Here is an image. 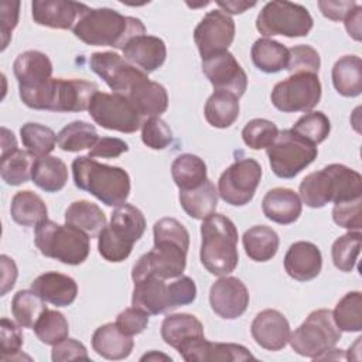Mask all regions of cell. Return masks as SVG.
I'll list each match as a JSON object with an SVG mask.
<instances>
[{"instance_id": "6da1fadb", "label": "cell", "mask_w": 362, "mask_h": 362, "mask_svg": "<svg viewBox=\"0 0 362 362\" xmlns=\"http://www.w3.org/2000/svg\"><path fill=\"white\" fill-rule=\"evenodd\" d=\"M154 246L139 257L132 270V279L153 274L163 280L175 279L187 266L189 233L175 218H161L153 226Z\"/></svg>"}, {"instance_id": "7a4b0ae2", "label": "cell", "mask_w": 362, "mask_h": 362, "mask_svg": "<svg viewBox=\"0 0 362 362\" xmlns=\"http://www.w3.org/2000/svg\"><path fill=\"white\" fill-rule=\"evenodd\" d=\"M72 31L76 38L88 45L123 49L130 40L146 34V27L140 18L123 16L109 7H100L89 8Z\"/></svg>"}, {"instance_id": "3957f363", "label": "cell", "mask_w": 362, "mask_h": 362, "mask_svg": "<svg viewBox=\"0 0 362 362\" xmlns=\"http://www.w3.org/2000/svg\"><path fill=\"white\" fill-rule=\"evenodd\" d=\"M298 194L300 199L310 208L356 199L362 197V177L344 164H329L305 175L300 182Z\"/></svg>"}, {"instance_id": "277c9868", "label": "cell", "mask_w": 362, "mask_h": 362, "mask_svg": "<svg viewBox=\"0 0 362 362\" xmlns=\"http://www.w3.org/2000/svg\"><path fill=\"white\" fill-rule=\"evenodd\" d=\"M99 90L95 82L83 79L51 78L33 89H18L23 103L35 110L83 112L88 110L92 96Z\"/></svg>"}, {"instance_id": "5b68a950", "label": "cell", "mask_w": 362, "mask_h": 362, "mask_svg": "<svg viewBox=\"0 0 362 362\" xmlns=\"http://www.w3.org/2000/svg\"><path fill=\"white\" fill-rule=\"evenodd\" d=\"M74 184L98 198L107 206L126 204L130 195V177L120 167L102 164L88 156H79L72 161Z\"/></svg>"}, {"instance_id": "8992f818", "label": "cell", "mask_w": 362, "mask_h": 362, "mask_svg": "<svg viewBox=\"0 0 362 362\" xmlns=\"http://www.w3.org/2000/svg\"><path fill=\"white\" fill-rule=\"evenodd\" d=\"M199 257L202 266L214 276H226L236 269L238 229L228 216L214 212L202 219Z\"/></svg>"}, {"instance_id": "52a82bcc", "label": "cell", "mask_w": 362, "mask_h": 362, "mask_svg": "<svg viewBox=\"0 0 362 362\" xmlns=\"http://www.w3.org/2000/svg\"><path fill=\"white\" fill-rule=\"evenodd\" d=\"M144 230L146 219L139 208L130 204L116 206L109 225L98 236L99 255L112 263L126 260Z\"/></svg>"}, {"instance_id": "ba28073f", "label": "cell", "mask_w": 362, "mask_h": 362, "mask_svg": "<svg viewBox=\"0 0 362 362\" xmlns=\"http://www.w3.org/2000/svg\"><path fill=\"white\" fill-rule=\"evenodd\" d=\"M89 239L85 232L68 223L45 219L35 226L34 242L41 255L69 266H78L88 259Z\"/></svg>"}, {"instance_id": "9c48e42d", "label": "cell", "mask_w": 362, "mask_h": 362, "mask_svg": "<svg viewBox=\"0 0 362 362\" xmlns=\"http://www.w3.org/2000/svg\"><path fill=\"white\" fill-rule=\"evenodd\" d=\"M339 339L341 331L332 318V311L320 308L310 313L304 322L290 334L288 342L296 354L320 359L325 352L335 348Z\"/></svg>"}, {"instance_id": "30bf717a", "label": "cell", "mask_w": 362, "mask_h": 362, "mask_svg": "<svg viewBox=\"0 0 362 362\" xmlns=\"http://www.w3.org/2000/svg\"><path fill=\"white\" fill-rule=\"evenodd\" d=\"M313 24L310 11L304 6L290 1H269L256 18V28L266 38L273 35L305 37Z\"/></svg>"}, {"instance_id": "8fae6325", "label": "cell", "mask_w": 362, "mask_h": 362, "mask_svg": "<svg viewBox=\"0 0 362 362\" xmlns=\"http://www.w3.org/2000/svg\"><path fill=\"white\" fill-rule=\"evenodd\" d=\"M266 153L274 175L294 178L317 158L318 150L317 146L305 141L291 129H286L279 132L273 144L266 148Z\"/></svg>"}, {"instance_id": "7c38bea8", "label": "cell", "mask_w": 362, "mask_h": 362, "mask_svg": "<svg viewBox=\"0 0 362 362\" xmlns=\"http://www.w3.org/2000/svg\"><path fill=\"white\" fill-rule=\"evenodd\" d=\"M88 112L96 124L107 130L134 133L143 124L141 115L123 93L98 90L90 99Z\"/></svg>"}, {"instance_id": "4fadbf2b", "label": "cell", "mask_w": 362, "mask_h": 362, "mask_svg": "<svg viewBox=\"0 0 362 362\" xmlns=\"http://www.w3.org/2000/svg\"><path fill=\"white\" fill-rule=\"evenodd\" d=\"M273 106L284 113L310 112L321 99V82L317 74L298 72L274 85L270 95Z\"/></svg>"}, {"instance_id": "5bb4252c", "label": "cell", "mask_w": 362, "mask_h": 362, "mask_svg": "<svg viewBox=\"0 0 362 362\" xmlns=\"http://www.w3.org/2000/svg\"><path fill=\"white\" fill-rule=\"evenodd\" d=\"M262 180V167L255 158H240L230 164L218 180V195L229 205L249 204Z\"/></svg>"}, {"instance_id": "9a60e30c", "label": "cell", "mask_w": 362, "mask_h": 362, "mask_svg": "<svg viewBox=\"0 0 362 362\" xmlns=\"http://www.w3.org/2000/svg\"><path fill=\"white\" fill-rule=\"evenodd\" d=\"M89 66L115 93L127 95L136 85L148 79L146 72L113 51L93 52Z\"/></svg>"}, {"instance_id": "2e32d148", "label": "cell", "mask_w": 362, "mask_h": 362, "mask_svg": "<svg viewBox=\"0 0 362 362\" xmlns=\"http://www.w3.org/2000/svg\"><path fill=\"white\" fill-rule=\"evenodd\" d=\"M235 40V21L222 10L208 11L194 30V41L204 59L228 51Z\"/></svg>"}, {"instance_id": "e0dca14e", "label": "cell", "mask_w": 362, "mask_h": 362, "mask_svg": "<svg viewBox=\"0 0 362 362\" xmlns=\"http://www.w3.org/2000/svg\"><path fill=\"white\" fill-rule=\"evenodd\" d=\"M202 72L215 90H226L238 98L247 88V76L232 52L225 51L202 61Z\"/></svg>"}, {"instance_id": "ac0fdd59", "label": "cell", "mask_w": 362, "mask_h": 362, "mask_svg": "<svg viewBox=\"0 0 362 362\" xmlns=\"http://www.w3.org/2000/svg\"><path fill=\"white\" fill-rule=\"evenodd\" d=\"M134 281L133 294H132V305L143 310L148 315L165 314L178 308L171 283L165 284L163 279L147 274L139 277Z\"/></svg>"}, {"instance_id": "d6986e66", "label": "cell", "mask_w": 362, "mask_h": 362, "mask_svg": "<svg viewBox=\"0 0 362 362\" xmlns=\"http://www.w3.org/2000/svg\"><path fill=\"white\" fill-rule=\"evenodd\" d=\"M250 297L246 286L238 277L221 276L209 290L212 311L225 320L240 317L249 305Z\"/></svg>"}, {"instance_id": "ffe728a7", "label": "cell", "mask_w": 362, "mask_h": 362, "mask_svg": "<svg viewBox=\"0 0 362 362\" xmlns=\"http://www.w3.org/2000/svg\"><path fill=\"white\" fill-rule=\"evenodd\" d=\"M89 10L86 4L65 0H35L31 4V16L38 25L69 30Z\"/></svg>"}, {"instance_id": "44dd1931", "label": "cell", "mask_w": 362, "mask_h": 362, "mask_svg": "<svg viewBox=\"0 0 362 362\" xmlns=\"http://www.w3.org/2000/svg\"><path fill=\"white\" fill-rule=\"evenodd\" d=\"M250 334L257 345L267 351H280L288 344L290 324L284 314L266 308L256 314L250 325Z\"/></svg>"}, {"instance_id": "7402d4cb", "label": "cell", "mask_w": 362, "mask_h": 362, "mask_svg": "<svg viewBox=\"0 0 362 362\" xmlns=\"http://www.w3.org/2000/svg\"><path fill=\"white\" fill-rule=\"evenodd\" d=\"M322 269V255L317 245L305 240L294 242L284 256L286 273L297 281L315 279Z\"/></svg>"}, {"instance_id": "603a6c76", "label": "cell", "mask_w": 362, "mask_h": 362, "mask_svg": "<svg viewBox=\"0 0 362 362\" xmlns=\"http://www.w3.org/2000/svg\"><path fill=\"white\" fill-rule=\"evenodd\" d=\"M123 51V58L146 74L158 69L167 58V48L161 38L154 35H137L130 40Z\"/></svg>"}, {"instance_id": "cb8c5ba5", "label": "cell", "mask_w": 362, "mask_h": 362, "mask_svg": "<svg viewBox=\"0 0 362 362\" xmlns=\"http://www.w3.org/2000/svg\"><path fill=\"white\" fill-rule=\"evenodd\" d=\"M161 338L181 354L194 342L205 338L202 322L192 314H170L163 320Z\"/></svg>"}, {"instance_id": "d4e9b609", "label": "cell", "mask_w": 362, "mask_h": 362, "mask_svg": "<svg viewBox=\"0 0 362 362\" xmlns=\"http://www.w3.org/2000/svg\"><path fill=\"white\" fill-rule=\"evenodd\" d=\"M187 362H236L255 359L249 349L240 344L209 342L202 338L180 354Z\"/></svg>"}, {"instance_id": "484cf974", "label": "cell", "mask_w": 362, "mask_h": 362, "mask_svg": "<svg viewBox=\"0 0 362 362\" xmlns=\"http://www.w3.org/2000/svg\"><path fill=\"white\" fill-rule=\"evenodd\" d=\"M13 72L18 82V89H33L52 78V62L47 54L30 49L17 55Z\"/></svg>"}, {"instance_id": "4316f807", "label": "cell", "mask_w": 362, "mask_h": 362, "mask_svg": "<svg viewBox=\"0 0 362 362\" xmlns=\"http://www.w3.org/2000/svg\"><path fill=\"white\" fill-rule=\"evenodd\" d=\"M31 290L44 301L57 307L71 305L78 296L76 281L71 276L58 272H45L35 277L31 283Z\"/></svg>"}, {"instance_id": "83f0119b", "label": "cell", "mask_w": 362, "mask_h": 362, "mask_svg": "<svg viewBox=\"0 0 362 362\" xmlns=\"http://www.w3.org/2000/svg\"><path fill=\"white\" fill-rule=\"evenodd\" d=\"M262 211L272 222L290 225L301 215L303 204L297 192L279 187L266 192L262 201Z\"/></svg>"}, {"instance_id": "f1b7e54d", "label": "cell", "mask_w": 362, "mask_h": 362, "mask_svg": "<svg viewBox=\"0 0 362 362\" xmlns=\"http://www.w3.org/2000/svg\"><path fill=\"white\" fill-rule=\"evenodd\" d=\"M134 346V341L130 335H126L119 329L116 322H107L95 329L92 335L93 351L110 361H120L127 358Z\"/></svg>"}, {"instance_id": "f546056e", "label": "cell", "mask_w": 362, "mask_h": 362, "mask_svg": "<svg viewBox=\"0 0 362 362\" xmlns=\"http://www.w3.org/2000/svg\"><path fill=\"white\" fill-rule=\"evenodd\" d=\"M127 98L132 100L141 117H160L168 107V95L165 88L150 79L136 85Z\"/></svg>"}, {"instance_id": "4dcf8cb0", "label": "cell", "mask_w": 362, "mask_h": 362, "mask_svg": "<svg viewBox=\"0 0 362 362\" xmlns=\"http://www.w3.org/2000/svg\"><path fill=\"white\" fill-rule=\"evenodd\" d=\"M332 85L345 98L359 96L362 92V61L358 55H344L332 66Z\"/></svg>"}, {"instance_id": "1f68e13d", "label": "cell", "mask_w": 362, "mask_h": 362, "mask_svg": "<svg viewBox=\"0 0 362 362\" xmlns=\"http://www.w3.org/2000/svg\"><path fill=\"white\" fill-rule=\"evenodd\" d=\"M65 223L78 228L92 239L98 238L106 226V216L96 204L86 199H81L72 202L66 208Z\"/></svg>"}, {"instance_id": "d6a6232c", "label": "cell", "mask_w": 362, "mask_h": 362, "mask_svg": "<svg viewBox=\"0 0 362 362\" xmlns=\"http://www.w3.org/2000/svg\"><path fill=\"white\" fill-rule=\"evenodd\" d=\"M178 199L187 215L194 219H205L218 206V189L211 180H206L197 188L180 191Z\"/></svg>"}, {"instance_id": "836d02e7", "label": "cell", "mask_w": 362, "mask_h": 362, "mask_svg": "<svg viewBox=\"0 0 362 362\" xmlns=\"http://www.w3.org/2000/svg\"><path fill=\"white\" fill-rule=\"evenodd\" d=\"M10 214L16 223L25 228H34L47 219L48 209L40 195L30 189H24L14 194Z\"/></svg>"}, {"instance_id": "e575fe53", "label": "cell", "mask_w": 362, "mask_h": 362, "mask_svg": "<svg viewBox=\"0 0 362 362\" xmlns=\"http://www.w3.org/2000/svg\"><path fill=\"white\" fill-rule=\"evenodd\" d=\"M246 255L255 262H269L279 250L280 239L274 229L266 225L249 228L242 238Z\"/></svg>"}, {"instance_id": "d590c367", "label": "cell", "mask_w": 362, "mask_h": 362, "mask_svg": "<svg viewBox=\"0 0 362 362\" xmlns=\"http://www.w3.org/2000/svg\"><path fill=\"white\" fill-rule=\"evenodd\" d=\"M239 110V98L236 95L226 90H214L205 103L204 115L212 127L226 129L236 122Z\"/></svg>"}, {"instance_id": "8d00e7d4", "label": "cell", "mask_w": 362, "mask_h": 362, "mask_svg": "<svg viewBox=\"0 0 362 362\" xmlns=\"http://www.w3.org/2000/svg\"><path fill=\"white\" fill-rule=\"evenodd\" d=\"M31 180L45 192H58L65 187L68 181L66 164L59 157H38L33 165Z\"/></svg>"}, {"instance_id": "74e56055", "label": "cell", "mask_w": 362, "mask_h": 362, "mask_svg": "<svg viewBox=\"0 0 362 362\" xmlns=\"http://www.w3.org/2000/svg\"><path fill=\"white\" fill-rule=\"evenodd\" d=\"M250 57L257 69L266 74H276L287 68L288 48L272 38H259L253 42Z\"/></svg>"}, {"instance_id": "f35d334b", "label": "cell", "mask_w": 362, "mask_h": 362, "mask_svg": "<svg viewBox=\"0 0 362 362\" xmlns=\"http://www.w3.org/2000/svg\"><path fill=\"white\" fill-rule=\"evenodd\" d=\"M171 175L180 191L192 189L208 180L206 164L195 154H180L171 164Z\"/></svg>"}, {"instance_id": "ab89813d", "label": "cell", "mask_w": 362, "mask_h": 362, "mask_svg": "<svg viewBox=\"0 0 362 362\" xmlns=\"http://www.w3.org/2000/svg\"><path fill=\"white\" fill-rule=\"evenodd\" d=\"M98 139L99 134L93 124L83 120H75L61 129L57 134V144L64 151L76 153L88 148L90 150Z\"/></svg>"}, {"instance_id": "60d3db41", "label": "cell", "mask_w": 362, "mask_h": 362, "mask_svg": "<svg viewBox=\"0 0 362 362\" xmlns=\"http://www.w3.org/2000/svg\"><path fill=\"white\" fill-rule=\"evenodd\" d=\"M44 301L34 290H20L11 300V313L21 328H33L47 308Z\"/></svg>"}, {"instance_id": "b9f144b4", "label": "cell", "mask_w": 362, "mask_h": 362, "mask_svg": "<svg viewBox=\"0 0 362 362\" xmlns=\"http://www.w3.org/2000/svg\"><path fill=\"white\" fill-rule=\"evenodd\" d=\"M332 318L345 332H359L362 329V294L361 291L346 293L335 305Z\"/></svg>"}, {"instance_id": "7bdbcfd3", "label": "cell", "mask_w": 362, "mask_h": 362, "mask_svg": "<svg viewBox=\"0 0 362 362\" xmlns=\"http://www.w3.org/2000/svg\"><path fill=\"white\" fill-rule=\"evenodd\" d=\"M20 136L23 146L37 158L48 156L57 144V134L54 130L34 122L23 124L20 129Z\"/></svg>"}, {"instance_id": "ee69618b", "label": "cell", "mask_w": 362, "mask_h": 362, "mask_svg": "<svg viewBox=\"0 0 362 362\" xmlns=\"http://www.w3.org/2000/svg\"><path fill=\"white\" fill-rule=\"evenodd\" d=\"M37 157L27 150H16L7 157L1 158L0 175L8 185H21L31 178L33 165Z\"/></svg>"}, {"instance_id": "f6af8a7d", "label": "cell", "mask_w": 362, "mask_h": 362, "mask_svg": "<svg viewBox=\"0 0 362 362\" xmlns=\"http://www.w3.org/2000/svg\"><path fill=\"white\" fill-rule=\"evenodd\" d=\"M361 242L362 233L359 230H349L332 243L331 256L338 270L345 273L354 270L361 252Z\"/></svg>"}, {"instance_id": "bcb514c9", "label": "cell", "mask_w": 362, "mask_h": 362, "mask_svg": "<svg viewBox=\"0 0 362 362\" xmlns=\"http://www.w3.org/2000/svg\"><path fill=\"white\" fill-rule=\"evenodd\" d=\"M37 338L47 345H55L68 338L69 325L62 313L45 310L33 327Z\"/></svg>"}, {"instance_id": "7dc6e473", "label": "cell", "mask_w": 362, "mask_h": 362, "mask_svg": "<svg viewBox=\"0 0 362 362\" xmlns=\"http://www.w3.org/2000/svg\"><path fill=\"white\" fill-rule=\"evenodd\" d=\"M291 130L305 141L317 146L329 136L331 123L322 112L310 110L294 123Z\"/></svg>"}, {"instance_id": "c3c4849f", "label": "cell", "mask_w": 362, "mask_h": 362, "mask_svg": "<svg viewBox=\"0 0 362 362\" xmlns=\"http://www.w3.org/2000/svg\"><path fill=\"white\" fill-rule=\"evenodd\" d=\"M279 134L277 126L267 119H252L242 130L243 143L252 150L267 148Z\"/></svg>"}, {"instance_id": "681fc988", "label": "cell", "mask_w": 362, "mask_h": 362, "mask_svg": "<svg viewBox=\"0 0 362 362\" xmlns=\"http://www.w3.org/2000/svg\"><path fill=\"white\" fill-rule=\"evenodd\" d=\"M321 66L320 54L317 49H314L311 45H294L288 48V64L287 71L291 74L298 72H308V74H317Z\"/></svg>"}, {"instance_id": "f907efd6", "label": "cell", "mask_w": 362, "mask_h": 362, "mask_svg": "<svg viewBox=\"0 0 362 362\" xmlns=\"http://www.w3.org/2000/svg\"><path fill=\"white\" fill-rule=\"evenodd\" d=\"M0 341H1V361H16L24 358L21 355L23 332L20 325L3 317L0 321Z\"/></svg>"}, {"instance_id": "816d5d0a", "label": "cell", "mask_w": 362, "mask_h": 362, "mask_svg": "<svg viewBox=\"0 0 362 362\" xmlns=\"http://www.w3.org/2000/svg\"><path fill=\"white\" fill-rule=\"evenodd\" d=\"M141 140L153 150H164L173 143V132L160 117H148L141 124Z\"/></svg>"}, {"instance_id": "f5cc1de1", "label": "cell", "mask_w": 362, "mask_h": 362, "mask_svg": "<svg viewBox=\"0 0 362 362\" xmlns=\"http://www.w3.org/2000/svg\"><path fill=\"white\" fill-rule=\"evenodd\" d=\"M362 198L337 202L332 208L334 222L349 230H361L362 228Z\"/></svg>"}, {"instance_id": "db71d44e", "label": "cell", "mask_w": 362, "mask_h": 362, "mask_svg": "<svg viewBox=\"0 0 362 362\" xmlns=\"http://www.w3.org/2000/svg\"><path fill=\"white\" fill-rule=\"evenodd\" d=\"M116 325L126 335H137L143 332L148 325V314L137 307L124 308L116 317Z\"/></svg>"}, {"instance_id": "11a10c76", "label": "cell", "mask_w": 362, "mask_h": 362, "mask_svg": "<svg viewBox=\"0 0 362 362\" xmlns=\"http://www.w3.org/2000/svg\"><path fill=\"white\" fill-rule=\"evenodd\" d=\"M20 14V1L4 0L0 4V37H1V51L6 49L11 38L13 30L17 27Z\"/></svg>"}, {"instance_id": "9f6ffc18", "label": "cell", "mask_w": 362, "mask_h": 362, "mask_svg": "<svg viewBox=\"0 0 362 362\" xmlns=\"http://www.w3.org/2000/svg\"><path fill=\"white\" fill-rule=\"evenodd\" d=\"M51 359L54 362L76 361V359L89 361V355H88L86 346L82 342H79L74 338H66V339L52 345Z\"/></svg>"}, {"instance_id": "6f0895ef", "label": "cell", "mask_w": 362, "mask_h": 362, "mask_svg": "<svg viewBox=\"0 0 362 362\" xmlns=\"http://www.w3.org/2000/svg\"><path fill=\"white\" fill-rule=\"evenodd\" d=\"M129 151V144L117 137H99L95 146L89 150L88 157L95 158H116Z\"/></svg>"}, {"instance_id": "680465c9", "label": "cell", "mask_w": 362, "mask_h": 362, "mask_svg": "<svg viewBox=\"0 0 362 362\" xmlns=\"http://www.w3.org/2000/svg\"><path fill=\"white\" fill-rule=\"evenodd\" d=\"M358 6L355 1H348V0H320L318 7L322 13L324 17L332 20V21H341L345 20L346 16Z\"/></svg>"}, {"instance_id": "91938a15", "label": "cell", "mask_w": 362, "mask_h": 362, "mask_svg": "<svg viewBox=\"0 0 362 362\" xmlns=\"http://www.w3.org/2000/svg\"><path fill=\"white\" fill-rule=\"evenodd\" d=\"M0 267H1V291L0 296H6L8 290L14 287L17 280V266L11 257L7 255L0 256Z\"/></svg>"}, {"instance_id": "94428289", "label": "cell", "mask_w": 362, "mask_h": 362, "mask_svg": "<svg viewBox=\"0 0 362 362\" xmlns=\"http://www.w3.org/2000/svg\"><path fill=\"white\" fill-rule=\"evenodd\" d=\"M361 13H362V7L358 4L344 20L345 21V28L348 31V34L356 40L361 41L362 38V28H361Z\"/></svg>"}, {"instance_id": "6125c7cd", "label": "cell", "mask_w": 362, "mask_h": 362, "mask_svg": "<svg viewBox=\"0 0 362 362\" xmlns=\"http://www.w3.org/2000/svg\"><path fill=\"white\" fill-rule=\"evenodd\" d=\"M216 4L221 7V10L223 13L229 14H242L243 11H246L247 8H252L256 6L255 1L249 3V1H242V0H226V1H216Z\"/></svg>"}, {"instance_id": "be15d7a7", "label": "cell", "mask_w": 362, "mask_h": 362, "mask_svg": "<svg viewBox=\"0 0 362 362\" xmlns=\"http://www.w3.org/2000/svg\"><path fill=\"white\" fill-rule=\"evenodd\" d=\"M17 148V140L7 127H1V157H7L8 154L14 153Z\"/></svg>"}, {"instance_id": "e7e4bbea", "label": "cell", "mask_w": 362, "mask_h": 362, "mask_svg": "<svg viewBox=\"0 0 362 362\" xmlns=\"http://www.w3.org/2000/svg\"><path fill=\"white\" fill-rule=\"evenodd\" d=\"M157 361V359H164V361H171L170 356L164 355V354H157L156 351H151L150 354H146L144 356H141V361Z\"/></svg>"}]
</instances>
